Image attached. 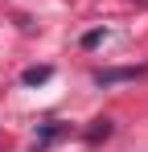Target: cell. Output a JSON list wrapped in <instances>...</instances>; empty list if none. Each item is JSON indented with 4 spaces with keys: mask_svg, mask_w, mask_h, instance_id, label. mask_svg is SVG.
I'll list each match as a JSON object with an SVG mask.
<instances>
[{
    "mask_svg": "<svg viewBox=\"0 0 148 152\" xmlns=\"http://www.w3.org/2000/svg\"><path fill=\"white\" fill-rule=\"evenodd\" d=\"M111 132H115V124H111V119H95V127L86 132V144H99V140H107Z\"/></svg>",
    "mask_w": 148,
    "mask_h": 152,
    "instance_id": "cell-4",
    "label": "cell"
},
{
    "mask_svg": "<svg viewBox=\"0 0 148 152\" xmlns=\"http://www.w3.org/2000/svg\"><path fill=\"white\" fill-rule=\"evenodd\" d=\"M58 136H66V124H58V119H53V124H45V127H41V136L33 140V152H45Z\"/></svg>",
    "mask_w": 148,
    "mask_h": 152,
    "instance_id": "cell-2",
    "label": "cell"
},
{
    "mask_svg": "<svg viewBox=\"0 0 148 152\" xmlns=\"http://www.w3.org/2000/svg\"><path fill=\"white\" fill-rule=\"evenodd\" d=\"M49 78H53V66H29V70H21L25 86H41V82H49Z\"/></svg>",
    "mask_w": 148,
    "mask_h": 152,
    "instance_id": "cell-3",
    "label": "cell"
},
{
    "mask_svg": "<svg viewBox=\"0 0 148 152\" xmlns=\"http://www.w3.org/2000/svg\"><path fill=\"white\" fill-rule=\"evenodd\" d=\"M144 70L140 66H119V70H95V86H115V82H132Z\"/></svg>",
    "mask_w": 148,
    "mask_h": 152,
    "instance_id": "cell-1",
    "label": "cell"
},
{
    "mask_svg": "<svg viewBox=\"0 0 148 152\" xmlns=\"http://www.w3.org/2000/svg\"><path fill=\"white\" fill-rule=\"evenodd\" d=\"M103 37H107V33H103V29H91V33H86V37H82V45H86V50H91V45H99V41H103Z\"/></svg>",
    "mask_w": 148,
    "mask_h": 152,
    "instance_id": "cell-5",
    "label": "cell"
}]
</instances>
